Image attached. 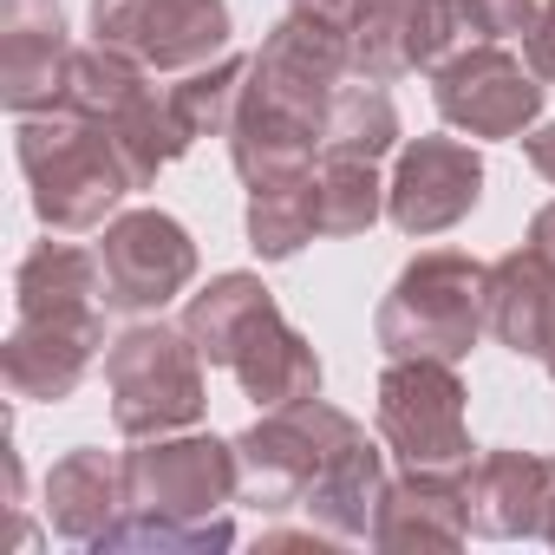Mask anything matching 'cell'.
I'll return each instance as SVG.
<instances>
[{
  "label": "cell",
  "instance_id": "cell-1",
  "mask_svg": "<svg viewBox=\"0 0 555 555\" xmlns=\"http://www.w3.org/2000/svg\"><path fill=\"white\" fill-rule=\"evenodd\" d=\"M353 79V40L314 14H282L268 27L261 53L248 60V86L229 125V164L235 177L274 183L314 170V151H327V112L334 92Z\"/></svg>",
  "mask_w": 555,
  "mask_h": 555
},
{
  "label": "cell",
  "instance_id": "cell-31",
  "mask_svg": "<svg viewBox=\"0 0 555 555\" xmlns=\"http://www.w3.org/2000/svg\"><path fill=\"white\" fill-rule=\"evenodd\" d=\"M529 248L555 268V203H542V209H535V222H529Z\"/></svg>",
  "mask_w": 555,
  "mask_h": 555
},
{
  "label": "cell",
  "instance_id": "cell-19",
  "mask_svg": "<svg viewBox=\"0 0 555 555\" xmlns=\"http://www.w3.org/2000/svg\"><path fill=\"white\" fill-rule=\"evenodd\" d=\"M490 334L516 360H542L555 334V268L522 242L490 261Z\"/></svg>",
  "mask_w": 555,
  "mask_h": 555
},
{
  "label": "cell",
  "instance_id": "cell-4",
  "mask_svg": "<svg viewBox=\"0 0 555 555\" xmlns=\"http://www.w3.org/2000/svg\"><path fill=\"white\" fill-rule=\"evenodd\" d=\"M14 157H21V177L34 190V216L47 222V235H92L138 190V170L118 151V138L73 105L14 118Z\"/></svg>",
  "mask_w": 555,
  "mask_h": 555
},
{
  "label": "cell",
  "instance_id": "cell-27",
  "mask_svg": "<svg viewBox=\"0 0 555 555\" xmlns=\"http://www.w3.org/2000/svg\"><path fill=\"white\" fill-rule=\"evenodd\" d=\"M542 14V0H464L470 40H522Z\"/></svg>",
  "mask_w": 555,
  "mask_h": 555
},
{
  "label": "cell",
  "instance_id": "cell-22",
  "mask_svg": "<svg viewBox=\"0 0 555 555\" xmlns=\"http://www.w3.org/2000/svg\"><path fill=\"white\" fill-rule=\"evenodd\" d=\"M386 451L373 438H360L314 490H308V522L327 529L334 542H373V516H379V496H386Z\"/></svg>",
  "mask_w": 555,
  "mask_h": 555
},
{
  "label": "cell",
  "instance_id": "cell-29",
  "mask_svg": "<svg viewBox=\"0 0 555 555\" xmlns=\"http://www.w3.org/2000/svg\"><path fill=\"white\" fill-rule=\"evenodd\" d=\"M522 60H529V73H535L542 86H555V0H542L535 27L522 34Z\"/></svg>",
  "mask_w": 555,
  "mask_h": 555
},
{
  "label": "cell",
  "instance_id": "cell-25",
  "mask_svg": "<svg viewBox=\"0 0 555 555\" xmlns=\"http://www.w3.org/2000/svg\"><path fill=\"white\" fill-rule=\"evenodd\" d=\"M314 183H321V235H334V242L366 235V229L386 216V177H379V164H373V157L321 151Z\"/></svg>",
  "mask_w": 555,
  "mask_h": 555
},
{
  "label": "cell",
  "instance_id": "cell-30",
  "mask_svg": "<svg viewBox=\"0 0 555 555\" xmlns=\"http://www.w3.org/2000/svg\"><path fill=\"white\" fill-rule=\"evenodd\" d=\"M522 157H529V170H535L542 183H555V125H535V131L522 138Z\"/></svg>",
  "mask_w": 555,
  "mask_h": 555
},
{
  "label": "cell",
  "instance_id": "cell-5",
  "mask_svg": "<svg viewBox=\"0 0 555 555\" xmlns=\"http://www.w3.org/2000/svg\"><path fill=\"white\" fill-rule=\"evenodd\" d=\"M490 334V261L464 248H425L399 268L373 314L386 360H464Z\"/></svg>",
  "mask_w": 555,
  "mask_h": 555
},
{
  "label": "cell",
  "instance_id": "cell-11",
  "mask_svg": "<svg viewBox=\"0 0 555 555\" xmlns=\"http://www.w3.org/2000/svg\"><path fill=\"white\" fill-rule=\"evenodd\" d=\"M99 282L105 308L151 321L196 282V242L170 209H118L99 235Z\"/></svg>",
  "mask_w": 555,
  "mask_h": 555
},
{
  "label": "cell",
  "instance_id": "cell-32",
  "mask_svg": "<svg viewBox=\"0 0 555 555\" xmlns=\"http://www.w3.org/2000/svg\"><path fill=\"white\" fill-rule=\"evenodd\" d=\"M542 366H548V379H555V334H548V353H542Z\"/></svg>",
  "mask_w": 555,
  "mask_h": 555
},
{
  "label": "cell",
  "instance_id": "cell-28",
  "mask_svg": "<svg viewBox=\"0 0 555 555\" xmlns=\"http://www.w3.org/2000/svg\"><path fill=\"white\" fill-rule=\"evenodd\" d=\"M288 8H295V14H314V21H327V27H340V34L353 40V34L386 8V0H288Z\"/></svg>",
  "mask_w": 555,
  "mask_h": 555
},
{
  "label": "cell",
  "instance_id": "cell-14",
  "mask_svg": "<svg viewBox=\"0 0 555 555\" xmlns=\"http://www.w3.org/2000/svg\"><path fill=\"white\" fill-rule=\"evenodd\" d=\"M470 535L490 542H548L555 548V457L535 451H483L464 470Z\"/></svg>",
  "mask_w": 555,
  "mask_h": 555
},
{
  "label": "cell",
  "instance_id": "cell-16",
  "mask_svg": "<svg viewBox=\"0 0 555 555\" xmlns=\"http://www.w3.org/2000/svg\"><path fill=\"white\" fill-rule=\"evenodd\" d=\"M457 47H470L464 0H386L353 34V73L392 86L412 73H438Z\"/></svg>",
  "mask_w": 555,
  "mask_h": 555
},
{
  "label": "cell",
  "instance_id": "cell-24",
  "mask_svg": "<svg viewBox=\"0 0 555 555\" xmlns=\"http://www.w3.org/2000/svg\"><path fill=\"white\" fill-rule=\"evenodd\" d=\"M242 86H248V60H242L235 47L216 53L209 66L177 73L164 92H170V118H177L183 144H196V138H229L235 105H242Z\"/></svg>",
  "mask_w": 555,
  "mask_h": 555
},
{
  "label": "cell",
  "instance_id": "cell-9",
  "mask_svg": "<svg viewBox=\"0 0 555 555\" xmlns=\"http://www.w3.org/2000/svg\"><path fill=\"white\" fill-rule=\"evenodd\" d=\"M457 360H386L379 373V444L405 470H470V418H464Z\"/></svg>",
  "mask_w": 555,
  "mask_h": 555
},
{
  "label": "cell",
  "instance_id": "cell-7",
  "mask_svg": "<svg viewBox=\"0 0 555 555\" xmlns=\"http://www.w3.org/2000/svg\"><path fill=\"white\" fill-rule=\"evenodd\" d=\"M105 386H112V425L125 438H170L203 425L209 386H203V353L183 327L138 321L105 347Z\"/></svg>",
  "mask_w": 555,
  "mask_h": 555
},
{
  "label": "cell",
  "instance_id": "cell-21",
  "mask_svg": "<svg viewBox=\"0 0 555 555\" xmlns=\"http://www.w3.org/2000/svg\"><path fill=\"white\" fill-rule=\"evenodd\" d=\"M268 314H282V308H274V295L261 288V274L229 268V274H216L203 295L183 301V334L196 340L203 366H229V360L242 353V340H248Z\"/></svg>",
  "mask_w": 555,
  "mask_h": 555
},
{
  "label": "cell",
  "instance_id": "cell-2",
  "mask_svg": "<svg viewBox=\"0 0 555 555\" xmlns=\"http://www.w3.org/2000/svg\"><path fill=\"white\" fill-rule=\"evenodd\" d=\"M99 248L34 242L14 268V334L0 347V386L14 405H60L105 353Z\"/></svg>",
  "mask_w": 555,
  "mask_h": 555
},
{
  "label": "cell",
  "instance_id": "cell-20",
  "mask_svg": "<svg viewBox=\"0 0 555 555\" xmlns=\"http://www.w3.org/2000/svg\"><path fill=\"white\" fill-rule=\"evenodd\" d=\"M229 373H235L242 399H255L261 412L301 405V399L321 392V353L308 347L301 327H288V314H268V321L242 340V353L229 360Z\"/></svg>",
  "mask_w": 555,
  "mask_h": 555
},
{
  "label": "cell",
  "instance_id": "cell-17",
  "mask_svg": "<svg viewBox=\"0 0 555 555\" xmlns=\"http://www.w3.org/2000/svg\"><path fill=\"white\" fill-rule=\"evenodd\" d=\"M470 542L464 470H405L386 483L373 516V548H457Z\"/></svg>",
  "mask_w": 555,
  "mask_h": 555
},
{
  "label": "cell",
  "instance_id": "cell-6",
  "mask_svg": "<svg viewBox=\"0 0 555 555\" xmlns=\"http://www.w3.org/2000/svg\"><path fill=\"white\" fill-rule=\"evenodd\" d=\"M366 438V425L340 405H327L321 392L301 405H274L261 412L248 431H235V457H242V496L268 516L301 509L308 490Z\"/></svg>",
  "mask_w": 555,
  "mask_h": 555
},
{
  "label": "cell",
  "instance_id": "cell-26",
  "mask_svg": "<svg viewBox=\"0 0 555 555\" xmlns=\"http://www.w3.org/2000/svg\"><path fill=\"white\" fill-rule=\"evenodd\" d=\"M405 138H399V105H392V92L379 86V79H347L340 92H334V112H327V151H340V157H392Z\"/></svg>",
  "mask_w": 555,
  "mask_h": 555
},
{
  "label": "cell",
  "instance_id": "cell-3",
  "mask_svg": "<svg viewBox=\"0 0 555 555\" xmlns=\"http://www.w3.org/2000/svg\"><path fill=\"white\" fill-rule=\"evenodd\" d=\"M242 496V457L235 438L209 431H170V438H131L125 451V509L92 542L105 548H157V555H216L235 548L229 503Z\"/></svg>",
  "mask_w": 555,
  "mask_h": 555
},
{
  "label": "cell",
  "instance_id": "cell-8",
  "mask_svg": "<svg viewBox=\"0 0 555 555\" xmlns=\"http://www.w3.org/2000/svg\"><path fill=\"white\" fill-rule=\"evenodd\" d=\"M60 105L99 118V125L118 138V151H125L131 170H138V190H151L157 170H170V164L190 151L183 131H177V118H170V92L151 86V66H138V60L118 53V47H99V40L79 47Z\"/></svg>",
  "mask_w": 555,
  "mask_h": 555
},
{
  "label": "cell",
  "instance_id": "cell-18",
  "mask_svg": "<svg viewBox=\"0 0 555 555\" xmlns=\"http://www.w3.org/2000/svg\"><path fill=\"white\" fill-rule=\"evenodd\" d=\"M125 509V457L79 444L47 470V522L60 542H99Z\"/></svg>",
  "mask_w": 555,
  "mask_h": 555
},
{
  "label": "cell",
  "instance_id": "cell-15",
  "mask_svg": "<svg viewBox=\"0 0 555 555\" xmlns=\"http://www.w3.org/2000/svg\"><path fill=\"white\" fill-rule=\"evenodd\" d=\"M73 53L79 47L66 40L60 0H0V105L14 118L53 112L66 99Z\"/></svg>",
  "mask_w": 555,
  "mask_h": 555
},
{
  "label": "cell",
  "instance_id": "cell-10",
  "mask_svg": "<svg viewBox=\"0 0 555 555\" xmlns=\"http://www.w3.org/2000/svg\"><path fill=\"white\" fill-rule=\"evenodd\" d=\"M542 99H548V86L503 40H470L431 73L438 118L457 138H483V144H509V138L522 144L542 118Z\"/></svg>",
  "mask_w": 555,
  "mask_h": 555
},
{
  "label": "cell",
  "instance_id": "cell-23",
  "mask_svg": "<svg viewBox=\"0 0 555 555\" xmlns=\"http://www.w3.org/2000/svg\"><path fill=\"white\" fill-rule=\"evenodd\" d=\"M314 235H321V183H314V170L248 190V248L261 261H295Z\"/></svg>",
  "mask_w": 555,
  "mask_h": 555
},
{
  "label": "cell",
  "instance_id": "cell-12",
  "mask_svg": "<svg viewBox=\"0 0 555 555\" xmlns=\"http://www.w3.org/2000/svg\"><path fill=\"white\" fill-rule=\"evenodd\" d=\"M92 40L177 79L229 53L235 21H229V0H92Z\"/></svg>",
  "mask_w": 555,
  "mask_h": 555
},
{
  "label": "cell",
  "instance_id": "cell-13",
  "mask_svg": "<svg viewBox=\"0 0 555 555\" xmlns=\"http://www.w3.org/2000/svg\"><path fill=\"white\" fill-rule=\"evenodd\" d=\"M483 203V157L464 138H412L386 177V216L399 235H444Z\"/></svg>",
  "mask_w": 555,
  "mask_h": 555
}]
</instances>
